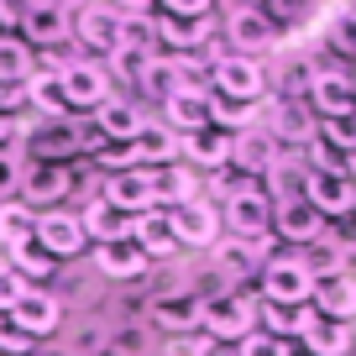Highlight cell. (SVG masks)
Wrapping results in <instances>:
<instances>
[{"label":"cell","mask_w":356,"mask_h":356,"mask_svg":"<svg viewBox=\"0 0 356 356\" xmlns=\"http://www.w3.org/2000/svg\"><path fill=\"white\" fill-rule=\"evenodd\" d=\"M126 241H131L136 252L147 257V262H163V257H173V252H178L168 210H142V215H131V225H126Z\"/></svg>","instance_id":"44dd1931"},{"label":"cell","mask_w":356,"mask_h":356,"mask_svg":"<svg viewBox=\"0 0 356 356\" xmlns=\"http://www.w3.org/2000/svg\"><path fill=\"white\" fill-rule=\"evenodd\" d=\"M16 194L26 204V210H58V204L68 200V168L63 163H22V184H16Z\"/></svg>","instance_id":"ba28073f"},{"label":"cell","mask_w":356,"mask_h":356,"mask_svg":"<svg viewBox=\"0 0 356 356\" xmlns=\"http://www.w3.org/2000/svg\"><path fill=\"white\" fill-rule=\"evenodd\" d=\"M299 262L309 267V278H330V273H346V257H341V231H325L320 241H309L299 252Z\"/></svg>","instance_id":"836d02e7"},{"label":"cell","mask_w":356,"mask_h":356,"mask_svg":"<svg viewBox=\"0 0 356 356\" xmlns=\"http://www.w3.org/2000/svg\"><path fill=\"white\" fill-rule=\"evenodd\" d=\"M0 26H22V6H0Z\"/></svg>","instance_id":"f5cc1de1"},{"label":"cell","mask_w":356,"mask_h":356,"mask_svg":"<svg viewBox=\"0 0 356 356\" xmlns=\"http://www.w3.org/2000/svg\"><path fill=\"white\" fill-rule=\"evenodd\" d=\"M37 252H47L58 262V257H79L84 252V225H79V210H68V204H58V210H42L37 215Z\"/></svg>","instance_id":"7c38bea8"},{"label":"cell","mask_w":356,"mask_h":356,"mask_svg":"<svg viewBox=\"0 0 356 356\" xmlns=\"http://www.w3.org/2000/svg\"><path fill=\"white\" fill-rule=\"evenodd\" d=\"M11 320L22 325L32 341H53V335L63 330V304H58V293H47V289H26L22 299H16Z\"/></svg>","instance_id":"ac0fdd59"},{"label":"cell","mask_w":356,"mask_h":356,"mask_svg":"<svg viewBox=\"0 0 356 356\" xmlns=\"http://www.w3.org/2000/svg\"><path fill=\"white\" fill-rule=\"evenodd\" d=\"M16 131H22V115H6V111H0V147L11 142Z\"/></svg>","instance_id":"f907efd6"},{"label":"cell","mask_w":356,"mask_h":356,"mask_svg":"<svg viewBox=\"0 0 356 356\" xmlns=\"http://www.w3.org/2000/svg\"><path fill=\"white\" fill-rule=\"evenodd\" d=\"M278 163V142L262 131V126H252V131H236L231 136V173L236 178H246V184H257V178L267 173V168Z\"/></svg>","instance_id":"e0dca14e"},{"label":"cell","mask_w":356,"mask_h":356,"mask_svg":"<svg viewBox=\"0 0 356 356\" xmlns=\"http://www.w3.org/2000/svg\"><path fill=\"white\" fill-rule=\"evenodd\" d=\"M32 346H37V341L11 320V314H0V356H26Z\"/></svg>","instance_id":"ee69618b"},{"label":"cell","mask_w":356,"mask_h":356,"mask_svg":"<svg viewBox=\"0 0 356 356\" xmlns=\"http://www.w3.org/2000/svg\"><path fill=\"white\" fill-rule=\"evenodd\" d=\"M16 184H22V157L0 147V204H6V200L16 194Z\"/></svg>","instance_id":"f6af8a7d"},{"label":"cell","mask_w":356,"mask_h":356,"mask_svg":"<svg viewBox=\"0 0 356 356\" xmlns=\"http://www.w3.org/2000/svg\"><path fill=\"white\" fill-rule=\"evenodd\" d=\"M95 267H100V278L131 283V278H142L152 262H147V257L136 252L131 241H111V246H95Z\"/></svg>","instance_id":"f546056e"},{"label":"cell","mask_w":356,"mask_h":356,"mask_svg":"<svg viewBox=\"0 0 356 356\" xmlns=\"http://www.w3.org/2000/svg\"><path fill=\"white\" fill-rule=\"evenodd\" d=\"M351 215H356V204H351Z\"/></svg>","instance_id":"6f0895ef"},{"label":"cell","mask_w":356,"mask_h":356,"mask_svg":"<svg viewBox=\"0 0 356 356\" xmlns=\"http://www.w3.org/2000/svg\"><path fill=\"white\" fill-rule=\"evenodd\" d=\"M283 356H314V351L304 341H283Z\"/></svg>","instance_id":"db71d44e"},{"label":"cell","mask_w":356,"mask_h":356,"mask_svg":"<svg viewBox=\"0 0 356 356\" xmlns=\"http://www.w3.org/2000/svg\"><path fill=\"white\" fill-rule=\"evenodd\" d=\"M32 241H37V215L26 210V204L6 200L0 204V246H6V252H22V246H32Z\"/></svg>","instance_id":"d6a6232c"},{"label":"cell","mask_w":356,"mask_h":356,"mask_svg":"<svg viewBox=\"0 0 356 356\" xmlns=\"http://www.w3.org/2000/svg\"><path fill=\"white\" fill-rule=\"evenodd\" d=\"M163 126L173 136H194V131H204L210 126V95H168L163 100Z\"/></svg>","instance_id":"484cf974"},{"label":"cell","mask_w":356,"mask_h":356,"mask_svg":"<svg viewBox=\"0 0 356 356\" xmlns=\"http://www.w3.org/2000/svg\"><path fill=\"white\" fill-rule=\"evenodd\" d=\"M304 200L320 210V220H335V215H351L356 184L346 178V168H309V178H304Z\"/></svg>","instance_id":"4fadbf2b"},{"label":"cell","mask_w":356,"mask_h":356,"mask_svg":"<svg viewBox=\"0 0 356 356\" xmlns=\"http://www.w3.org/2000/svg\"><path fill=\"white\" fill-rule=\"evenodd\" d=\"M262 131L273 136L278 147H309L314 131H320V115L309 111V100H273V105H267Z\"/></svg>","instance_id":"30bf717a"},{"label":"cell","mask_w":356,"mask_h":356,"mask_svg":"<svg viewBox=\"0 0 356 356\" xmlns=\"http://www.w3.org/2000/svg\"><path fill=\"white\" fill-rule=\"evenodd\" d=\"M74 37V6L58 0H26L22 6V42L26 47H58Z\"/></svg>","instance_id":"8992f818"},{"label":"cell","mask_w":356,"mask_h":356,"mask_svg":"<svg viewBox=\"0 0 356 356\" xmlns=\"http://www.w3.org/2000/svg\"><path fill=\"white\" fill-rule=\"evenodd\" d=\"M236 356H283V341H273V335H262V330H252L241 346H236Z\"/></svg>","instance_id":"7dc6e473"},{"label":"cell","mask_w":356,"mask_h":356,"mask_svg":"<svg viewBox=\"0 0 356 356\" xmlns=\"http://www.w3.org/2000/svg\"><path fill=\"white\" fill-rule=\"evenodd\" d=\"M58 346H63L68 356H105L111 351V325L105 320H74L58 335Z\"/></svg>","instance_id":"1f68e13d"},{"label":"cell","mask_w":356,"mask_h":356,"mask_svg":"<svg viewBox=\"0 0 356 356\" xmlns=\"http://www.w3.org/2000/svg\"><path fill=\"white\" fill-rule=\"evenodd\" d=\"M22 293H26V283L16 278V273H11V267H6V262H0V314H11Z\"/></svg>","instance_id":"bcb514c9"},{"label":"cell","mask_w":356,"mask_h":356,"mask_svg":"<svg viewBox=\"0 0 356 356\" xmlns=\"http://www.w3.org/2000/svg\"><path fill=\"white\" fill-rule=\"evenodd\" d=\"M273 231H278L283 241L293 246V252H304V246L320 241L330 225L320 220V210H314L309 200H293V204H273Z\"/></svg>","instance_id":"7402d4cb"},{"label":"cell","mask_w":356,"mask_h":356,"mask_svg":"<svg viewBox=\"0 0 356 356\" xmlns=\"http://www.w3.org/2000/svg\"><path fill=\"white\" fill-rule=\"evenodd\" d=\"M309 309L325 320H356V273H330V278H314Z\"/></svg>","instance_id":"cb8c5ba5"},{"label":"cell","mask_w":356,"mask_h":356,"mask_svg":"<svg viewBox=\"0 0 356 356\" xmlns=\"http://www.w3.org/2000/svg\"><path fill=\"white\" fill-rule=\"evenodd\" d=\"M257 289H262V304L299 309V304H309L314 278H309V267L299 262V252H283V257H267V262H262V273H257Z\"/></svg>","instance_id":"277c9868"},{"label":"cell","mask_w":356,"mask_h":356,"mask_svg":"<svg viewBox=\"0 0 356 356\" xmlns=\"http://www.w3.org/2000/svg\"><path fill=\"white\" fill-rule=\"evenodd\" d=\"M299 341L309 346L314 356H351L356 351V325L351 320H325V314H314L309 330H304Z\"/></svg>","instance_id":"4316f807"},{"label":"cell","mask_w":356,"mask_h":356,"mask_svg":"<svg viewBox=\"0 0 356 356\" xmlns=\"http://www.w3.org/2000/svg\"><path fill=\"white\" fill-rule=\"evenodd\" d=\"M262 16H267V26L273 32H299L304 22H314V6H262Z\"/></svg>","instance_id":"60d3db41"},{"label":"cell","mask_w":356,"mask_h":356,"mask_svg":"<svg viewBox=\"0 0 356 356\" xmlns=\"http://www.w3.org/2000/svg\"><path fill=\"white\" fill-rule=\"evenodd\" d=\"M341 168H346V178H351V184H356V152H351V157H346V163H341Z\"/></svg>","instance_id":"11a10c76"},{"label":"cell","mask_w":356,"mask_h":356,"mask_svg":"<svg viewBox=\"0 0 356 356\" xmlns=\"http://www.w3.org/2000/svg\"><path fill=\"white\" fill-rule=\"evenodd\" d=\"M309 111L320 121L330 115H356V84H351V68H320L309 89Z\"/></svg>","instance_id":"d6986e66"},{"label":"cell","mask_w":356,"mask_h":356,"mask_svg":"<svg viewBox=\"0 0 356 356\" xmlns=\"http://www.w3.org/2000/svg\"><path fill=\"white\" fill-rule=\"evenodd\" d=\"M314 142H325L335 157H351L356 152V115H330V121H320V131H314Z\"/></svg>","instance_id":"74e56055"},{"label":"cell","mask_w":356,"mask_h":356,"mask_svg":"<svg viewBox=\"0 0 356 356\" xmlns=\"http://www.w3.org/2000/svg\"><path fill=\"white\" fill-rule=\"evenodd\" d=\"M26 105H32L42 121H68V100H63V84H58V68H37L26 79Z\"/></svg>","instance_id":"83f0119b"},{"label":"cell","mask_w":356,"mask_h":356,"mask_svg":"<svg viewBox=\"0 0 356 356\" xmlns=\"http://www.w3.org/2000/svg\"><path fill=\"white\" fill-rule=\"evenodd\" d=\"M89 126H95L100 142L126 147V142H136V131L147 126V115H142V105H131V100H100L89 111Z\"/></svg>","instance_id":"ffe728a7"},{"label":"cell","mask_w":356,"mask_h":356,"mask_svg":"<svg viewBox=\"0 0 356 356\" xmlns=\"http://www.w3.org/2000/svg\"><path fill=\"white\" fill-rule=\"evenodd\" d=\"M16 273V278H53V257L47 252H37V246H22V252H11V262H6Z\"/></svg>","instance_id":"ab89813d"},{"label":"cell","mask_w":356,"mask_h":356,"mask_svg":"<svg viewBox=\"0 0 356 356\" xmlns=\"http://www.w3.org/2000/svg\"><path fill=\"white\" fill-rule=\"evenodd\" d=\"M210 95H215V100H231V105H257L267 95L262 58H241V53L215 58V63H210Z\"/></svg>","instance_id":"3957f363"},{"label":"cell","mask_w":356,"mask_h":356,"mask_svg":"<svg viewBox=\"0 0 356 356\" xmlns=\"http://www.w3.org/2000/svg\"><path fill=\"white\" fill-rule=\"evenodd\" d=\"M220 231H231V241H252L267 246L273 241V204L257 184H236L220 204Z\"/></svg>","instance_id":"7a4b0ae2"},{"label":"cell","mask_w":356,"mask_h":356,"mask_svg":"<svg viewBox=\"0 0 356 356\" xmlns=\"http://www.w3.org/2000/svg\"><path fill=\"white\" fill-rule=\"evenodd\" d=\"M157 356H184V351H178V346H168V351H157Z\"/></svg>","instance_id":"9f6ffc18"},{"label":"cell","mask_w":356,"mask_h":356,"mask_svg":"<svg viewBox=\"0 0 356 356\" xmlns=\"http://www.w3.org/2000/svg\"><path fill=\"white\" fill-rule=\"evenodd\" d=\"M257 330V299L246 289H210L200 293V335L225 346H241Z\"/></svg>","instance_id":"6da1fadb"},{"label":"cell","mask_w":356,"mask_h":356,"mask_svg":"<svg viewBox=\"0 0 356 356\" xmlns=\"http://www.w3.org/2000/svg\"><path fill=\"white\" fill-rule=\"evenodd\" d=\"M325 42H330L335 63H356V6H341L325 26Z\"/></svg>","instance_id":"d590c367"},{"label":"cell","mask_w":356,"mask_h":356,"mask_svg":"<svg viewBox=\"0 0 356 356\" xmlns=\"http://www.w3.org/2000/svg\"><path fill=\"white\" fill-rule=\"evenodd\" d=\"M58 84H63V100L68 111H95L100 100H111V74L89 58H68L58 63Z\"/></svg>","instance_id":"52a82bcc"},{"label":"cell","mask_w":356,"mask_h":356,"mask_svg":"<svg viewBox=\"0 0 356 356\" xmlns=\"http://www.w3.org/2000/svg\"><path fill=\"white\" fill-rule=\"evenodd\" d=\"M157 16L163 22H215V6H204V0H163Z\"/></svg>","instance_id":"b9f144b4"},{"label":"cell","mask_w":356,"mask_h":356,"mask_svg":"<svg viewBox=\"0 0 356 356\" xmlns=\"http://www.w3.org/2000/svg\"><path fill=\"white\" fill-rule=\"evenodd\" d=\"M131 157H136V168H168V163H178V136L168 126H142L131 142Z\"/></svg>","instance_id":"4dcf8cb0"},{"label":"cell","mask_w":356,"mask_h":356,"mask_svg":"<svg viewBox=\"0 0 356 356\" xmlns=\"http://www.w3.org/2000/svg\"><path fill=\"white\" fill-rule=\"evenodd\" d=\"M157 53H136V47H121V53L111 58V74L115 79H126V84H142V74H147V63H152Z\"/></svg>","instance_id":"7bdbcfd3"},{"label":"cell","mask_w":356,"mask_h":356,"mask_svg":"<svg viewBox=\"0 0 356 356\" xmlns=\"http://www.w3.org/2000/svg\"><path fill=\"white\" fill-rule=\"evenodd\" d=\"M184 356H236V346H225V341H210V335H189V341L178 346Z\"/></svg>","instance_id":"c3c4849f"},{"label":"cell","mask_w":356,"mask_h":356,"mask_svg":"<svg viewBox=\"0 0 356 356\" xmlns=\"http://www.w3.org/2000/svg\"><path fill=\"white\" fill-rule=\"evenodd\" d=\"M210 262H215L220 289H241L246 278H257V273H262L267 246H252V241H231V236H220V241L210 246Z\"/></svg>","instance_id":"9a60e30c"},{"label":"cell","mask_w":356,"mask_h":356,"mask_svg":"<svg viewBox=\"0 0 356 356\" xmlns=\"http://www.w3.org/2000/svg\"><path fill=\"white\" fill-rule=\"evenodd\" d=\"M168 220H173V241H178V246L210 252V246L220 241V210H215L210 200H189V204H178V210H168Z\"/></svg>","instance_id":"2e32d148"},{"label":"cell","mask_w":356,"mask_h":356,"mask_svg":"<svg viewBox=\"0 0 356 356\" xmlns=\"http://www.w3.org/2000/svg\"><path fill=\"white\" fill-rule=\"evenodd\" d=\"M304 178H309L304 157L278 152V163H273L262 178H257V189L267 194V204H293V200H304Z\"/></svg>","instance_id":"d4e9b609"},{"label":"cell","mask_w":356,"mask_h":356,"mask_svg":"<svg viewBox=\"0 0 356 356\" xmlns=\"http://www.w3.org/2000/svg\"><path fill=\"white\" fill-rule=\"evenodd\" d=\"M79 225H84V241L111 246V241H126V225H131V215L111 210L105 200H89L84 210H79Z\"/></svg>","instance_id":"f1b7e54d"},{"label":"cell","mask_w":356,"mask_h":356,"mask_svg":"<svg viewBox=\"0 0 356 356\" xmlns=\"http://www.w3.org/2000/svg\"><path fill=\"white\" fill-rule=\"evenodd\" d=\"M215 32L225 37V47L241 58H262L267 47L278 42V32L267 26L262 6H225V11H215Z\"/></svg>","instance_id":"5b68a950"},{"label":"cell","mask_w":356,"mask_h":356,"mask_svg":"<svg viewBox=\"0 0 356 356\" xmlns=\"http://www.w3.org/2000/svg\"><path fill=\"white\" fill-rule=\"evenodd\" d=\"M178 163L194 168V173H220L231 163V136L215 131V126H204L194 136H178Z\"/></svg>","instance_id":"603a6c76"},{"label":"cell","mask_w":356,"mask_h":356,"mask_svg":"<svg viewBox=\"0 0 356 356\" xmlns=\"http://www.w3.org/2000/svg\"><path fill=\"white\" fill-rule=\"evenodd\" d=\"M351 84H356V74H351Z\"/></svg>","instance_id":"680465c9"},{"label":"cell","mask_w":356,"mask_h":356,"mask_svg":"<svg viewBox=\"0 0 356 356\" xmlns=\"http://www.w3.org/2000/svg\"><path fill=\"white\" fill-rule=\"evenodd\" d=\"M309 89H314V63L309 58H289L278 68V95L273 100H309Z\"/></svg>","instance_id":"8d00e7d4"},{"label":"cell","mask_w":356,"mask_h":356,"mask_svg":"<svg viewBox=\"0 0 356 356\" xmlns=\"http://www.w3.org/2000/svg\"><path fill=\"white\" fill-rule=\"evenodd\" d=\"M37 74V58L22 37H0V84H26Z\"/></svg>","instance_id":"e575fe53"},{"label":"cell","mask_w":356,"mask_h":356,"mask_svg":"<svg viewBox=\"0 0 356 356\" xmlns=\"http://www.w3.org/2000/svg\"><path fill=\"white\" fill-rule=\"evenodd\" d=\"M147 325L168 335H200V293L194 289H178V293H152L147 299Z\"/></svg>","instance_id":"8fae6325"},{"label":"cell","mask_w":356,"mask_h":356,"mask_svg":"<svg viewBox=\"0 0 356 356\" xmlns=\"http://www.w3.org/2000/svg\"><path fill=\"white\" fill-rule=\"evenodd\" d=\"M26 356H68V351H63V346H58V341H37V346H32V351H26Z\"/></svg>","instance_id":"816d5d0a"},{"label":"cell","mask_w":356,"mask_h":356,"mask_svg":"<svg viewBox=\"0 0 356 356\" xmlns=\"http://www.w3.org/2000/svg\"><path fill=\"white\" fill-rule=\"evenodd\" d=\"M74 37L89 53H105V58H115L126 47V26L115 16V6H74Z\"/></svg>","instance_id":"9c48e42d"},{"label":"cell","mask_w":356,"mask_h":356,"mask_svg":"<svg viewBox=\"0 0 356 356\" xmlns=\"http://www.w3.org/2000/svg\"><path fill=\"white\" fill-rule=\"evenodd\" d=\"M100 200L121 215H142L157 210V194H152V168H126V173H105L100 178Z\"/></svg>","instance_id":"5bb4252c"},{"label":"cell","mask_w":356,"mask_h":356,"mask_svg":"<svg viewBox=\"0 0 356 356\" xmlns=\"http://www.w3.org/2000/svg\"><path fill=\"white\" fill-rule=\"evenodd\" d=\"M142 95H152L157 105H163L168 95H178V79H173V63H168V58H152V63H147V74H142Z\"/></svg>","instance_id":"f35d334b"},{"label":"cell","mask_w":356,"mask_h":356,"mask_svg":"<svg viewBox=\"0 0 356 356\" xmlns=\"http://www.w3.org/2000/svg\"><path fill=\"white\" fill-rule=\"evenodd\" d=\"M22 105H26V84H0V111L22 115Z\"/></svg>","instance_id":"681fc988"}]
</instances>
